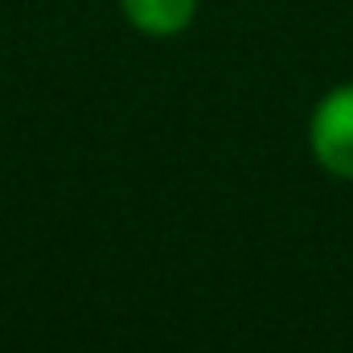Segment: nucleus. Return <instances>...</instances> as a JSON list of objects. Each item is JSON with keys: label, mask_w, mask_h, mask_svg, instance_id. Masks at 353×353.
<instances>
[{"label": "nucleus", "mask_w": 353, "mask_h": 353, "mask_svg": "<svg viewBox=\"0 0 353 353\" xmlns=\"http://www.w3.org/2000/svg\"><path fill=\"white\" fill-rule=\"evenodd\" d=\"M308 152L337 181H353V83L333 87L308 115Z\"/></svg>", "instance_id": "f257e3e1"}, {"label": "nucleus", "mask_w": 353, "mask_h": 353, "mask_svg": "<svg viewBox=\"0 0 353 353\" xmlns=\"http://www.w3.org/2000/svg\"><path fill=\"white\" fill-rule=\"evenodd\" d=\"M119 12L144 37H181L197 17V0H119Z\"/></svg>", "instance_id": "f03ea898"}]
</instances>
